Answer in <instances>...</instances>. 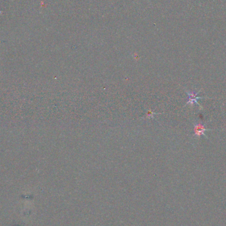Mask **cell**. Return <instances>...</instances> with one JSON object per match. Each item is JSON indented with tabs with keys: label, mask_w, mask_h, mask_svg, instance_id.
Segmentation results:
<instances>
[{
	"label": "cell",
	"mask_w": 226,
	"mask_h": 226,
	"mask_svg": "<svg viewBox=\"0 0 226 226\" xmlns=\"http://www.w3.org/2000/svg\"><path fill=\"white\" fill-rule=\"evenodd\" d=\"M209 130H210L206 128V127H205V126L202 123H198V124H194V136H196V137H201V136H204L206 137V134H205V132H206V131H209Z\"/></svg>",
	"instance_id": "1"
},
{
	"label": "cell",
	"mask_w": 226,
	"mask_h": 226,
	"mask_svg": "<svg viewBox=\"0 0 226 226\" xmlns=\"http://www.w3.org/2000/svg\"><path fill=\"white\" fill-rule=\"evenodd\" d=\"M187 93H188V101L187 104H193L194 103H196V104H199L200 106H201V104H200L198 103V100L200 99H202V97L198 96V94L199 93V92H197V93H194V92L189 93V92H188Z\"/></svg>",
	"instance_id": "2"
}]
</instances>
